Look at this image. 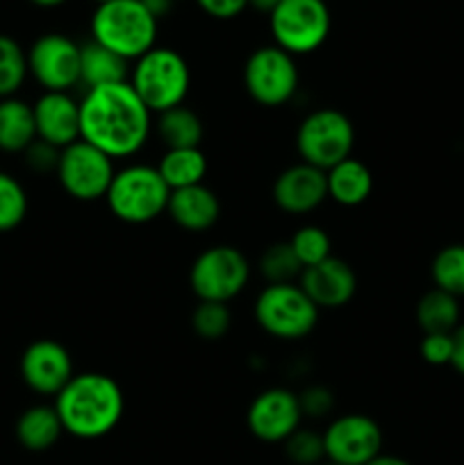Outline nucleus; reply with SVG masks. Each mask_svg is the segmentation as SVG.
<instances>
[{
  "mask_svg": "<svg viewBox=\"0 0 464 465\" xmlns=\"http://www.w3.org/2000/svg\"><path fill=\"white\" fill-rule=\"evenodd\" d=\"M303 418H323L335 409V395L326 386H308L298 393Z\"/></svg>",
  "mask_w": 464,
  "mask_h": 465,
  "instance_id": "72a5a7b5",
  "label": "nucleus"
},
{
  "mask_svg": "<svg viewBox=\"0 0 464 465\" xmlns=\"http://www.w3.org/2000/svg\"><path fill=\"white\" fill-rule=\"evenodd\" d=\"M153 132V112L130 82L89 89L80 100V139L112 159L135 157Z\"/></svg>",
  "mask_w": 464,
  "mask_h": 465,
  "instance_id": "f257e3e1",
  "label": "nucleus"
},
{
  "mask_svg": "<svg viewBox=\"0 0 464 465\" xmlns=\"http://www.w3.org/2000/svg\"><path fill=\"white\" fill-rule=\"evenodd\" d=\"M303 411L298 393L289 389H267L250 402L246 422L250 434L262 443H285L300 427Z\"/></svg>",
  "mask_w": 464,
  "mask_h": 465,
  "instance_id": "4468645a",
  "label": "nucleus"
},
{
  "mask_svg": "<svg viewBox=\"0 0 464 465\" xmlns=\"http://www.w3.org/2000/svg\"><path fill=\"white\" fill-rule=\"evenodd\" d=\"M55 411L64 434L96 440L114 431L126 411V395L118 381L105 372H80L55 395Z\"/></svg>",
  "mask_w": 464,
  "mask_h": 465,
  "instance_id": "f03ea898",
  "label": "nucleus"
},
{
  "mask_svg": "<svg viewBox=\"0 0 464 465\" xmlns=\"http://www.w3.org/2000/svg\"><path fill=\"white\" fill-rule=\"evenodd\" d=\"M421 357L430 366H450V361H453V334H423Z\"/></svg>",
  "mask_w": 464,
  "mask_h": 465,
  "instance_id": "f704fd0d",
  "label": "nucleus"
},
{
  "mask_svg": "<svg viewBox=\"0 0 464 465\" xmlns=\"http://www.w3.org/2000/svg\"><path fill=\"white\" fill-rule=\"evenodd\" d=\"M35 141L36 125L32 104L16 95L0 100V150L23 154Z\"/></svg>",
  "mask_w": 464,
  "mask_h": 465,
  "instance_id": "4be33fe9",
  "label": "nucleus"
},
{
  "mask_svg": "<svg viewBox=\"0 0 464 465\" xmlns=\"http://www.w3.org/2000/svg\"><path fill=\"white\" fill-rule=\"evenodd\" d=\"M435 289L446 291L455 298H464V243H453L435 254L430 266Z\"/></svg>",
  "mask_w": 464,
  "mask_h": 465,
  "instance_id": "bb28decb",
  "label": "nucleus"
},
{
  "mask_svg": "<svg viewBox=\"0 0 464 465\" xmlns=\"http://www.w3.org/2000/svg\"><path fill=\"white\" fill-rule=\"evenodd\" d=\"M328 198L341 207H359L373 193V175L359 159L348 157L326 171Z\"/></svg>",
  "mask_w": 464,
  "mask_h": 465,
  "instance_id": "aec40b11",
  "label": "nucleus"
},
{
  "mask_svg": "<svg viewBox=\"0 0 464 465\" xmlns=\"http://www.w3.org/2000/svg\"><path fill=\"white\" fill-rule=\"evenodd\" d=\"M27 75V50L9 35H0V100L14 98Z\"/></svg>",
  "mask_w": 464,
  "mask_h": 465,
  "instance_id": "cd10ccee",
  "label": "nucleus"
},
{
  "mask_svg": "<svg viewBox=\"0 0 464 465\" xmlns=\"http://www.w3.org/2000/svg\"><path fill=\"white\" fill-rule=\"evenodd\" d=\"M417 322L423 334H453L459 327V300L446 291H428L417 304Z\"/></svg>",
  "mask_w": 464,
  "mask_h": 465,
  "instance_id": "a878e982",
  "label": "nucleus"
},
{
  "mask_svg": "<svg viewBox=\"0 0 464 465\" xmlns=\"http://www.w3.org/2000/svg\"><path fill=\"white\" fill-rule=\"evenodd\" d=\"M159 21L141 0H109L96 5L91 16V39L126 62H136L157 45Z\"/></svg>",
  "mask_w": 464,
  "mask_h": 465,
  "instance_id": "7ed1b4c3",
  "label": "nucleus"
},
{
  "mask_svg": "<svg viewBox=\"0 0 464 465\" xmlns=\"http://www.w3.org/2000/svg\"><path fill=\"white\" fill-rule=\"evenodd\" d=\"M64 434L62 420L50 404H35L16 420V439L30 452H45Z\"/></svg>",
  "mask_w": 464,
  "mask_h": 465,
  "instance_id": "5701e85b",
  "label": "nucleus"
},
{
  "mask_svg": "<svg viewBox=\"0 0 464 465\" xmlns=\"http://www.w3.org/2000/svg\"><path fill=\"white\" fill-rule=\"evenodd\" d=\"M273 200L285 213L303 216L328 200L326 171L300 162L285 168L273 182Z\"/></svg>",
  "mask_w": 464,
  "mask_h": 465,
  "instance_id": "f3484780",
  "label": "nucleus"
},
{
  "mask_svg": "<svg viewBox=\"0 0 464 465\" xmlns=\"http://www.w3.org/2000/svg\"><path fill=\"white\" fill-rule=\"evenodd\" d=\"M232 313L226 302H198L191 313V327L205 341H218L227 334Z\"/></svg>",
  "mask_w": 464,
  "mask_h": 465,
  "instance_id": "2f4dec72",
  "label": "nucleus"
},
{
  "mask_svg": "<svg viewBox=\"0 0 464 465\" xmlns=\"http://www.w3.org/2000/svg\"><path fill=\"white\" fill-rule=\"evenodd\" d=\"M59 153L55 145L45 143V141L36 139L35 143L27 145V150L23 153L25 157V166L35 173H55L57 171V163H59Z\"/></svg>",
  "mask_w": 464,
  "mask_h": 465,
  "instance_id": "c9c22d12",
  "label": "nucleus"
},
{
  "mask_svg": "<svg viewBox=\"0 0 464 465\" xmlns=\"http://www.w3.org/2000/svg\"><path fill=\"white\" fill-rule=\"evenodd\" d=\"M27 73L44 91H68L80 84V44L66 35L48 32L27 50Z\"/></svg>",
  "mask_w": 464,
  "mask_h": 465,
  "instance_id": "f8f14e48",
  "label": "nucleus"
},
{
  "mask_svg": "<svg viewBox=\"0 0 464 465\" xmlns=\"http://www.w3.org/2000/svg\"><path fill=\"white\" fill-rule=\"evenodd\" d=\"M321 465H339V463H332V461H323Z\"/></svg>",
  "mask_w": 464,
  "mask_h": 465,
  "instance_id": "c03bdc74",
  "label": "nucleus"
},
{
  "mask_svg": "<svg viewBox=\"0 0 464 465\" xmlns=\"http://www.w3.org/2000/svg\"><path fill=\"white\" fill-rule=\"evenodd\" d=\"M130 77V62L89 39L80 44V84L89 89L121 84Z\"/></svg>",
  "mask_w": 464,
  "mask_h": 465,
  "instance_id": "412c9836",
  "label": "nucleus"
},
{
  "mask_svg": "<svg viewBox=\"0 0 464 465\" xmlns=\"http://www.w3.org/2000/svg\"><path fill=\"white\" fill-rule=\"evenodd\" d=\"M273 44L289 54H309L326 44L332 27L326 0H282L268 12Z\"/></svg>",
  "mask_w": 464,
  "mask_h": 465,
  "instance_id": "6e6552de",
  "label": "nucleus"
},
{
  "mask_svg": "<svg viewBox=\"0 0 464 465\" xmlns=\"http://www.w3.org/2000/svg\"><path fill=\"white\" fill-rule=\"evenodd\" d=\"M326 461L339 465H367L382 454V430L364 413L335 418L323 431Z\"/></svg>",
  "mask_w": 464,
  "mask_h": 465,
  "instance_id": "ddd939ff",
  "label": "nucleus"
},
{
  "mask_svg": "<svg viewBox=\"0 0 464 465\" xmlns=\"http://www.w3.org/2000/svg\"><path fill=\"white\" fill-rule=\"evenodd\" d=\"M450 366L464 377V325H459L453 331V361H450Z\"/></svg>",
  "mask_w": 464,
  "mask_h": 465,
  "instance_id": "4c0bfd02",
  "label": "nucleus"
},
{
  "mask_svg": "<svg viewBox=\"0 0 464 465\" xmlns=\"http://www.w3.org/2000/svg\"><path fill=\"white\" fill-rule=\"evenodd\" d=\"M259 275L268 282V284H291L298 280L303 266L296 259L294 250H291L289 241L287 243H273L259 257Z\"/></svg>",
  "mask_w": 464,
  "mask_h": 465,
  "instance_id": "c85d7f7f",
  "label": "nucleus"
},
{
  "mask_svg": "<svg viewBox=\"0 0 464 465\" xmlns=\"http://www.w3.org/2000/svg\"><path fill=\"white\" fill-rule=\"evenodd\" d=\"M157 171L171 191L187 189V186L203 184L207 175V157L200 148L166 150L159 159Z\"/></svg>",
  "mask_w": 464,
  "mask_h": 465,
  "instance_id": "b1692460",
  "label": "nucleus"
},
{
  "mask_svg": "<svg viewBox=\"0 0 464 465\" xmlns=\"http://www.w3.org/2000/svg\"><path fill=\"white\" fill-rule=\"evenodd\" d=\"M355 143V127L344 112L332 107L314 109L296 130V150L300 162L330 171L350 157Z\"/></svg>",
  "mask_w": 464,
  "mask_h": 465,
  "instance_id": "0eeeda50",
  "label": "nucleus"
},
{
  "mask_svg": "<svg viewBox=\"0 0 464 465\" xmlns=\"http://www.w3.org/2000/svg\"><path fill=\"white\" fill-rule=\"evenodd\" d=\"M277 3H282V0H250V7L259 9V12H271L273 7H276Z\"/></svg>",
  "mask_w": 464,
  "mask_h": 465,
  "instance_id": "a19ab883",
  "label": "nucleus"
},
{
  "mask_svg": "<svg viewBox=\"0 0 464 465\" xmlns=\"http://www.w3.org/2000/svg\"><path fill=\"white\" fill-rule=\"evenodd\" d=\"M285 452L291 463L296 465H321L326 461V448H323V434L314 430H298L285 440Z\"/></svg>",
  "mask_w": 464,
  "mask_h": 465,
  "instance_id": "473e14b6",
  "label": "nucleus"
},
{
  "mask_svg": "<svg viewBox=\"0 0 464 465\" xmlns=\"http://www.w3.org/2000/svg\"><path fill=\"white\" fill-rule=\"evenodd\" d=\"M321 309L308 298L296 282L267 284L255 300V321L259 330L280 341H298L312 334Z\"/></svg>",
  "mask_w": 464,
  "mask_h": 465,
  "instance_id": "423d86ee",
  "label": "nucleus"
},
{
  "mask_svg": "<svg viewBox=\"0 0 464 465\" xmlns=\"http://www.w3.org/2000/svg\"><path fill=\"white\" fill-rule=\"evenodd\" d=\"M73 359L62 343L39 339L25 348L21 357V377L30 391L39 395H57L73 380Z\"/></svg>",
  "mask_w": 464,
  "mask_h": 465,
  "instance_id": "2eb2a0df",
  "label": "nucleus"
},
{
  "mask_svg": "<svg viewBox=\"0 0 464 465\" xmlns=\"http://www.w3.org/2000/svg\"><path fill=\"white\" fill-rule=\"evenodd\" d=\"M289 245L303 268H309L314 266V263H321L326 262L328 257H332L330 236H328V232L318 225L298 227V230L294 232V236L289 239Z\"/></svg>",
  "mask_w": 464,
  "mask_h": 465,
  "instance_id": "c756f323",
  "label": "nucleus"
},
{
  "mask_svg": "<svg viewBox=\"0 0 464 465\" xmlns=\"http://www.w3.org/2000/svg\"><path fill=\"white\" fill-rule=\"evenodd\" d=\"M298 286L318 309H339L355 298L358 275L344 259L328 257L326 262L303 268Z\"/></svg>",
  "mask_w": 464,
  "mask_h": 465,
  "instance_id": "dca6fc26",
  "label": "nucleus"
},
{
  "mask_svg": "<svg viewBox=\"0 0 464 465\" xmlns=\"http://www.w3.org/2000/svg\"><path fill=\"white\" fill-rule=\"evenodd\" d=\"M96 5H100V3H109V0H94Z\"/></svg>",
  "mask_w": 464,
  "mask_h": 465,
  "instance_id": "37998d69",
  "label": "nucleus"
},
{
  "mask_svg": "<svg viewBox=\"0 0 464 465\" xmlns=\"http://www.w3.org/2000/svg\"><path fill=\"white\" fill-rule=\"evenodd\" d=\"M166 213L182 230L205 232L217 225L218 216H221V203L209 186L196 184L171 191Z\"/></svg>",
  "mask_w": 464,
  "mask_h": 465,
  "instance_id": "6ab92c4d",
  "label": "nucleus"
},
{
  "mask_svg": "<svg viewBox=\"0 0 464 465\" xmlns=\"http://www.w3.org/2000/svg\"><path fill=\"white\" fill-rule=\"evenodd\" d=\"M298 66L294 54L276 44L253 50L244 64V86L262 107H282L298 91Z\"/></svg>",
  "mask_w": 464,
  "mask_h": 465,
  "instance_id": "9d476101",
  "label": "nucleus"
},
{
  "mask_svg": "<svg viewBox=\"0 0 464 465\" xmlns=\"http://www.w3.org/2000/svg\"><path fill=\"white\" fill-rule=\"evenodd\" d=\"M203 134L205 127L200 116L185 104L157 114V136L166 150L200 148Z\"/></svg>",
  "mask_w": 464,
  "mask_h": 465,
  "instance_id": "393cba45",
  "label": "nucleus"
},
{
  "mask_svg": "<svg viewBox=\"0 0 464 465\" xmlns=\"http://www.w3.org/2000/svg\"><path fill=\"white\" fill-rule=\"evenodd\" d=\"M127 82L150 112L162 114L185 104L191 86V71L177 50L155 45L132 64Z\"/></svg>",
  "mask_w": 464,
  "mask_h": 465,
  "instance_id": "20e7f679",
  "label": "nucleus"
},
{
  "mask_svg": "<svg viewBox=\"0 0 464 465\" xmlns=\"http://www.w3.org/2000/svg\"><path fill=\"white\" fill-rule=\"evenodd\" d=\"M171 189L159 175L157 166L132 163L114 173L105 200L118 221L127 225H144L162 216L168 207Z\"/></svg>",
  "mask_w": 464,
  "mask_h": 465,
  "instance_id": "39448f33",
  "label": "nucleus"
},
{
  "mask_svg": "<svg viewBox=\"0 0 464 465\" xmlns=\"http://www.w3.org/2000/svg\"><path fill=\"white\" fill-rule=\"evenodd\" d=\"M367 465H412L400 457H391V454H378L376 459H371Z\"/></svg>",
  "mask_w": 464,
  "mask_h": 465,
  "instance_id": "ea45409f",
  "label": "nucleus"
},
{
  "mask_svg": "<svg viewBox=\"0 0 464 465\" xmlns=\"http://www.w3.org/2000/svg\"><path fill=\"white\" fill-rule=\"evenodd\" d=\"M196 5L217 21H230L250 7V0H196Z\"/></svg>",
  "mask_w": 464,
  "mask_h": 465,
  "instance_id": "e433bc0d",
  "label": "nucleus"
},
{
  "mask_svg": "<svg viewBox=\"0 0 464 465\" xmlns=\"http://www.w3.org/2000/svg\"><path fill=\"white\" fill-rule=\"evenodd\" d=\"M250 280V263L239 248L212 245L194 259L189 286L198 302H230L244 293Z\"/></svg>",
  "mask_w": 464,
  "mask_h": 465,
  "instance_id": "1a4fd4ad",
  "label": "nucleus"
},
{
  "mask_svg": "<svg viewBox=\"0 0 464 465\" xmlns=\"http://www.w3.org/2000/svg\"><path fill=\"white\" fill-rule=\"evenodd\" d=\"M32 5H36V7H59V5H64L66 0H30Z\"/></svg>",
  "mask_w": 464,
  "mask_h": 465,
  "instance_id": "79ce46f5",
  "label": "nucleus"
},
{
  "mask_svg": "<svg viewBox=\"0 0 464 465\" xmlns=\"http://www.w3.org/2000/svg\"><path fill=\"white\" fill-rule=\"evenodd\" d=\"M114 173H116L114 159L80 139L59 153L55 175L71 198L80 203H94V200L105 198Z\"/></svg>",
  "mask_w": 464,
  "mask_h": 465,
  "instance_id": "9b49d317",
  "label": "nucleus"
},
{
  "mask_svg": "<svg viewBox=\"0 0 464 465\" xmlns=\"http://www.w3.org/2000/svg\"><path fill=\"white\" fill-rule=\"evenodd\" d=\"M36 139L55 145L57 150L68 148L80 141V103L64 91H44L35 104Z\"/></svg>",
  "mask_w": 464,
  "mask_h": 465,
  "instance_id": "a211bd4d",
  "label": "nucleus"
},
{
  "mask_svg": "<svg viewBox=\"0 0 464 465\" xmlns=\"http://www.w3.org/2000/svg\"><path fill=\"white\" fill-rule=\"evenodd\" d=\"M141 3H144V7L148 9L157 21H162V18H166L168 14L173 12V3H176V0H141Z\"/></svg>",
  "mask_w": 464,
  "mask_h": 465,
  "instance_id": "58836bf2",
  "label": "nucleus"
},
{
  "mask_svg": "<svg viewBox=\"0 0 464 465\" xmlns=\"http://www.w3.org/2000/svg\"><path fill=\"white\" fill-rule=\"evenodd\" d=\"M27 193L21 182L0 171V232H12L25 221Z\"/></svg>",
  "mask_w": 464,
  "mask_h": 465,
  "instance_id": "7c9ffc66",
  "label": "nucleus"
}]
</instances>
